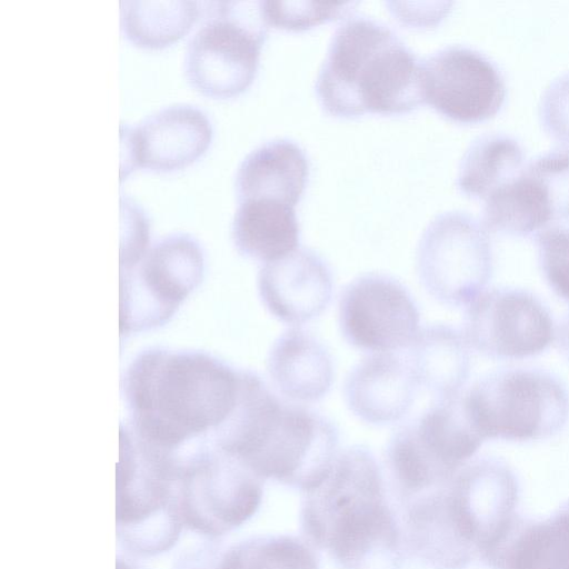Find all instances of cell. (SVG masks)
<instances>
[{"instance_id": "obj_30", "label": "cell", "mask_w": 569, "mask_h": 569, "mask_svg": "<svg viewBox=\"0 0 569 569\" xmlns=\"http://www.w3.org/2000/svg\"><path fill=\"white\" fill-rule=\"evenodd\" d=\"M538 260L552 291L569 302V223L548 226L536 236Z\"/></svg>"}, {"instance_id": "obj_7", "label": "cell", "mask_w": 569, "mask_h": 569, "mask_svg": "<svg viewBox=\"0 0 569 569\" xmlns=\"http://www.w3.org/2000/svg\"><path fill=\"white\" fill-rule=\"evenodd\" d=\"M339 433L325 416L280 400L254 428L237 460L261 480L302 492L317 487L338 456Z\"/></svg>"}, {"instance_id": "obj_17", "label": "cell", "mask_w": 569, "mask_h": 569, "mask_svg": "<svg viewBox=\"0 0 569 569\" xmlns=\"http://www.w3.org/2000/svg\"><path fill=\"white\" fill-rule=\"evenodd\" d=\"M417 388L408 361L393 352H376L350 370L343 396L349 410L360 420L385 426L409 412Z\"/></svg>"}, {"instance_id": "obj_35", "label": "cell", "mask_w": 569, "mask_h": 569, "mask_svg": "<svg viewBox=\"0 0 569 569\" xmlns=\"http://www.w3.org/2000/svg\"><path fill=\"white\" fill-rule=\"evenodd\" d=\"M117 569H139L127 559L117 558Z\"/></svg>"}, {"instance_id": "obj_13", "label": "cell", "mask_w": 569, "mask_h": 569, "mask_svg": "<svg viewBox=\"0 0 569 569\" xmlns=\"http://www.w3.org/2000/svg\"><path fill=\"white\" fill-rule=\"evenodd\" d=\"M338 321L351 346L373 352L409 348L420 331L412 296L398 280L382 273L360 276L343 289Z\"/></svg>"}, {"instance_id": "obj_9", "label": "cell", "mask_w": 569, "mask_h": 569, "mask_svg": "<svg viewBox=\"0 0 569 569\" xmlns=\"http://www.w3.org/2000/svg\"><path fill=\"white\" fill-rule=\"evenodd\" d=\"M203 252L182 232L154 241L133 263L120 267V332L129 335L167 322L200 283Z\"/></svg>"}, {"instance_id": "obj_20", "label": "cell", "mask_w": 569, "mask_h": 569, "mask_svg": "<svg viewBox=\"0 0 569 569\" xmlns=\"http://www.w3.org/2000/svg\"><path fill=\"white\" fill-rule=\"evenodd\" d=\"M408 349L407 361L418 386L437 399L462 392L471 370V349L462 332L447 325L428 326Z\"/></svg>"}, {"instance_id": "obj_16", "label": "cell", "mask_w": 569, "mask_h": 569, "mask_svg": "<svg viewBox=\"0 0 569 569\" xmlns=\"http://www.w3.org/2000/svg\"><path fill=\"white\" fill-rule=\"evenodd\" d=\"M447 483L402 503L407 552L433 569L462 568L475 551L461 531Z\"/></svg>"}, {"instance_id": "obj_15", "label": "cell", "mask_w": 569, "mask_h": 569, "mask_svg": "<svg viewBox=\"0 0 569 569\" xmlns=\"http://www.w3.org/2000/svg\"><path fill=\"white\" fill-rule=\"evenodd\" d=\"M257 286L268 311L291 326L319 317L329 306L333 291L330 268L316 251L306 247L264 263Z\"/></svg>"}, {"instance_id": "obj_23", "label": "cell", "mask_w": 569, "mask_h": 569, "mask_svg": "<svg viewBox=\"0 0 569 569\" xmlns=\"http://www.w3.org/2000/svg\"><path fill=\"white\" fill-rule=\"evenodd\" d=\"M526 164L522 143L502 131L477 136L461 157L457 187L468 196L485 199L516 177Z\"/></svg>"}, {"instance_id": "obj_27", "label": "cell", "mask_w": 569, "mask_h": 569, "mask_svg": "<svg viewBox=\"0 0 569 569\" xmlns=\"http://www.w3.org/2000/svg\"><path fill=\"white\" fill-rule=\"evenodd\" d=\"M506 569H569V512L528 527L509 547Z\"/></svg>"}, {"instance_id": "obj_33", "label": "cell", "mask_w": 569, "mask_h": 569, "mask_svg": "<svg viewBox=\"0 0 569 569\" xmlns=\"http://www.w3.org/2000/svg\"><path fill=\"white\" fill-rule=\"evenodd\" d=\"M213 542L184 552L177 559L173 569H211Z\"/></svg>"}, {"instance_id": "obj_6", "label": "cell", "mask_w": 569, "mask_h": 569, "mask_svg": "<svg viewBox=\"0 0 569 569\" xmlns=\"http://www.w3.org/2000/svg\"><path fill=\"white\" fill-rule=\"evenodd\" d=\"M201 23L189 38L183 72L198 91L232 97L253 81L268 23L262 1H199Z\"/></svg>"}, {"instance_id": "obj_31", "label": "cell", "mask_w": 569, "mask_h": 569, "mask_svg": "<svg viewBox=\"0 0 569 569\" xmlns=\"http://www.w3.org/2000/svg\"><path fill=\"white\" fill-rule=\"evenodd\" d=\"M538 110L543 128L569 147V70L557 76L543 89Z\"/></svg>"}, {"instance_id": "obj_22", "label": "cell", "mask_w": 569, "mask_h": 569, "mask_svg": "<svg viewBox=\"0 0 569 569\" xmlns=\"http://www.w3.org/2000/svg\"><path fill=\"white\" fill-rule=\"evenodd\" d=\"M462 393L437 399L412 421L422 445L452 475L465 466L483 441L468 418Z\"/></svg>"}, {"instance_id": "obj_8", "label": "cell", "mask_w": 569, "mask_h": 569, "mask_svg": "<svg viewBox=\"0 0 569 569\" xmlns=\"http://www.w3.org/2000/svg\"><path fill=\"white\" fill-rule=\"evenodd\" d=\"M178 456V499L183 527L217 541L258 511L263 480L240 461L206 443Z\"/></svg>"}, {"instance_id": "obj_29", "label": "cell", "mask_w": 569, "mask_h": 569, "mask_svg": "<svg viewBox=\"0 0 569 569\" xmlns=\"http://www.w3.org/2000/svg\"><path fill=\"white\" fill-rule=\"evenodd\" d=\"M526 168L541 184L553 220L569 218V147L546 150Z\"/></svg>"}, {"instance_id": "obj_32", "label": "cell", "mask_w": 569, "mask_h": 569, "mask_svg": "<svg viewBox=\"0 0 569 569\" xmlns=\"http://www.w3.org/2000/svg\"><path fill=\"white\" fill-rule=\"evenodd\" d=\"M120 267L137 261L148 248L149 221L142 208L130 196L120 194Z\"/></svg>"}, {"instance_id": "obj_21", "label": "cell", "mask_w": 569, "mask_h": 569, "mask_svg": "<svg viewBox=\"0 0 569 569\" xmlns=\"http://www.w3.org/2000/svg\"><path fill=\"white\" fill-rule=\"evenodd\" d=\"M295 208L267 199L238 201L231 226L238 252L268 263L297 250L300 228Z\"/></svg>"}, {"instance_id": "obj_1", "label": "cell", "mask_w": 569, "mask_h": 569, "mask_svg": "<svg viewBox=\"0 0 569 569\" xmlns=\"http://www.w3.org/2000/svg\"><path fill=\"white\" fill-rule=\"evenodd\" d=\"M239 388L240 370L209 353L143 350L122 378L128 427L148 445L177 453L226 421Z\"/></svg>"}, {"instance_id": "obj_24", "label": "cell", "mask_w": 569, "mask_h": 569, "mask_svg": "<svg viewBox=\"0 0 569 569\" xmlns=\"http://www.w3.org/2000/svg\"><path fill=\"white\" fill-rule=\"evenodd\" d=\"M120 23L126 37L149 48L166 46L189 30L199 17V1L121 0Z\"/></svg>"}, {"instance_id": "obj_10", "label": "cell", "mask_w": 569, "mask_h": 569, "mask_svg": "<svg viewBox=\"0 0 569 569\" xmlns=\"http://www.w3.org/2000/svg\"><path fill=\"white\" fill-rule=\"evenodd\" d=\"M416 270L421 286L437 301L451 307L468 306L492 276L488 230L466 211L436 216L419 240Z\"/></svg>"}, {"instance_id": "obj_4", "label": "cell", "mask_w": 569, "mask_h": 569, "mask_svg": "<svg viewBox=\"0 0 569 569\" xmlns=\"http://www.w3.org/2000/svg\"><path fill=\"white\" fill-rule=\"evenodd\" d=\"M178 481V453L157 449L121 426L116 532L128 552L149 557L176 545L183 528Z\"/></svg>"}, {"instance_id": "obj_25", "label": "cell", "mask_w": 569, "mask_h": 569, "mask_svg": "<svg viewBox=\"0 0 569 569\" xmlns=\"http://www.w3.org/2000/svg\"><path fill=\"white\" fill-rule=\"evenodd\" d=\"M315 549L290 535L252 537L226 549L216 545L211 569H320Z\"/></svg>"}, {"instance_id": "obj_34", "label": "cell", "mask_w": 569, "mask_h": 569, "mask_svg": "<svg viewBox=\"0 0 569 569\" xmlns=\"http://www.w3.org/2000/svg\"><path fill=\"white\" fill-rule=\"evenodd\" d=\"M556 339L559 348L569 359V313L562 319L558 327Z\"/></svg>"}, {"instance_id": "obj_28", "label": "cell", "mask_w": 569, "mask_h": 569, "mask_svg": "<svg viewBox=\"0 0 569 569\" xmlns=\"http://www.w3.org/2000/svg\"><path fill=\"white\" fill-rule=\"evenodd\" d=\"M358 2L262 1L268 26L301 31L347 16Z\"/></svg>"}, {"instance_id": "obj_14", "label": "cell", "mask_w": 569, "mask_h": 569, "mask_svg": "<svg viewBox=\"0 0 569 569\" xmlns=\"http://www.w3.org/2000/svg\"><path fill=\"white\" fill-rule=\"evenodd\" d=\"M211 122L191 103L162 107L139 123H120V180L137 167L154 170L182 168L210 144Z\"/></svg>"}, {"instance_id": "obj_12", "label": "cell", "mask_w": 569, "mask_h": 569, "mask_svg": "<svg viewBox=\"0 0 569 569\" xmlns=\"http://www.w3.org/2000/svg\"><path fill=\"white\" fill-rule=\"evenodd\" d=\"M423 101L463 123L492 117L506 97V80L496 61L465 44L446 46L421 62Z\"/></svg>"}, {"instance_id": "obj_3", "label": "cell", "mask_w": 569, "mask_h": 569, "mask_svg": "<svg viewBox=\"0 0 569 569\" xmlns=\"http://www.w3.org/2000/svg\"><path fill=\"white\" fill-rule=\"evenodd\" d=\"M315 91L337 118L407 113L423 102L421 62L388 26L352 17L335 31Z\"/></svg>"}, {"instance_id": "obj_19", "label": "cell", "mask_w": 569, "mask_h": 569, "mask_svg": "<svg viewBox=\"0 0 569 569\" xmlns=\"http://www.w3.org/2000/svg\"><path fill=\"white\" fill-rule=\"evenodd\" d=\"M267 370L277 391L284 398L302 403L321 400L333 381L330 352L313 335L291 328L271 346Z\"/></svg>"}, {"instance_id": "obj_5", "label": "cell", "mask_w": 569, "mask_h": 569, "mask_svg": "<svg viewBox=\"0 0 569 569\" xmlns=\"http://www.w3.org/2000/svg\"><path fill=\"white\" fill-rule=\"evenodd\" d=\"M480 437L531 441L559 433L569 420V393L552 373L536 368L488 372L462 393Z\"/></svg>"}, {"instance_id": "obj_2", "label": "cell", "mask_w": 569, "mask_h": 569, "mask_svg": "<svg viewBox=\"0 0 569 569\" xmlns=\"http://www.w3.org/2000/svg\"><path fill=\"white\" fill-rule=\"evenodd\" d=\"M305 539L327 550L341 569H401L402 527L388 505L380 467L363 446L338 453L329 473L305 491Z\"/></svg>"}, {"instance_id": "obj_26", "label": "cell", "mask_w": 569, "mask_h": 569, "mask_svg": "<svg viewBox=\"0 0 569 569\" xmlns=\"http://www.w3.org/2000/svg\"><path fill=\"white\" fill-rule=\"evenodd\" d=\"M386 463L402 503L453 478L422 445L412 421L392 435L386 450Z\"/></svg>"}, {"instance_id": "obj_18", "label": "cell", "mask_w": 569, "mask_h": 569, "mask_svg": "<svg viewBox=\"0 0 569 569\" xmlns=\"http://www.w3.org/2000/svg\"><path fill=\"white\" fill-rule=\"evenodd\" d=\"M310 162L295 141L269 140L250 151L236 177L237 200L267 199L296 207L307 187Z\"/></svg>"}, {"instance_id": "obj_11", "label": "cell", "mask_w": 569, "mask_h": 569, "mask_svg": "<svg viewBox=\"0 0 569 569\" xmlns=\"http://www.w3.org/2000/svg\"><path fill=\"white\" fill-rule=\"evenodd\" d=\"M462 335L492 360H522L546 351L557 329L548 308L532 292L511 287L483 290L467 306Z\"/></svg>"}]
</instances>
